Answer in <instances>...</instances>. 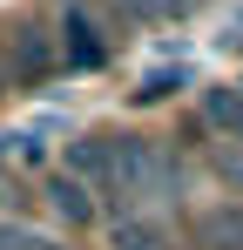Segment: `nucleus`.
Returning a JSON list of instances; mask_svg holds the SVG:
<instances>
[{"instance_id": "1", "label": "nucleus", "mask_w": 243, "mask_h": 250, "mask_svg": "<svg viewBox=\"0 0 243 250\" xmlns=\"http://www.w3.org/2000/svg\"><path fill=\"white\" fill-rule=\"evenodd\" d=\"M47 34H61V61L68 68H101L108 61V34H101V21L88 14V0H61V14H54V27Z\"/></svg>"}, {"instance_id": "2", "label": "nucleus", "mask_w": 243, "mask_h": 250, "mask_svg": "<svg viewBox=\"0 0 243 250\" xmlns=\"http://www.w3.org/2000/svg\"><path fill=\"white\" fill-rule=\"evenodd\" d=\"M61 176H75L81 189L95 196V203H115V169H108V135H75L68 142V169Z\"/></svg>"}, {"instance_id": "3", "label": "nucleus", "mask_w": 243, "mask_h": 250, "mask_svg": "<svg viewBox=\"0 0 243 250\" xmlns=\"http://www.w3.org/2000/svg\"><path fill=\"white\" fill-rule=\"evenodd\" d=\"M108 250H176V237L149 209H115L108 216Z\"/></svg>"}, {"instance_id": "4", "label": "nucleus", "mask_w": 243, "mask_h": 250, "mask_svg": "<svg viewBox=\"0 0 243 250\" xmlns=\"http://www.w3.org/2000/svg\"><path fill=\"white\" fill-rule=\"evenodd\" d=\"M40 203H47V216H54L61 230H88V223H95V209H101L75 176H47V183H40Z\"/></svg>"}, {"instance_id": "5", "label": "nucleus", "mask_w": 243, "mask_h": 250, "mask_svg": "<svg viewBox=\"0 0 243 250\" xmlns=\"http://www.w3.org/2000/svg\"><path fill=\"white\" fill-rule=\"evenodd\" d=\"M196 250H243V203H209L189 223Z\"/></svg>"}, {"instance_id": "6", "label": "nucleus", "mask_w": 243, "mask_h": 250, "mask_svg": "<svg viewBox=\"0 0 243 250\" xmlns=\"http://www.w3.org/2000/svg\"><path fill=\"white\" fill-rule=\"evenodd\" d=\"M61 54H54V34L47 27H20L14 34V68L7 75H40V68H54Z\"/></svg>"}, {"instance_id": "7", "label": "nucleus", "mask_w": 243, "mask_h": 250, "mask_svg": "<svg viewBox=\"0 0 243 250\" xmlns=\"http://www.w3.org/2000/svg\"><path fill=\"white\" fill-rule=\"evenodd\" d=\"M202 122L216 135H230V142H243V88H209L202 95Z\"/></svg>"}, {"instance_id": "8", "label": "nucleus", "mask_w": 243, "mask_h": 250, "mask_svg": "<svg viewBox=\"0 0 243 250\" xmlns=\"http://www.w3.org/2000/svg\"><path fill=\"white\" fill-rule=\"evenodd\" d=\"M115 7L135 21V27H162V21H182V14H196L202 0H115Z\"/></svg>"}, {"instance_id": "9", "label": "nucleus", "mask_w": 243, "mask_h": 250, "mask_svg": "<svg viewBox=\"0 0 243 250\" xmlns=\"http://www.w3.org/2000/svg\"><path fill=\"white\" fill-rule=\"evenodd\" d=\"M209 163H216V176L243 196V142H216V156H209Z\"/></svg>"}, {"instance_id": "10", "label": "nucleus", "mask_w": 243, "mask_h": 250, "mask_svg": "<svg viewBox=\"0 0 243 250\" xmlns=\"http://www.w3.org/2000/svg\"><path fill=\"white\" fill-rule=\"evenodd\" d=\"M176 88H182V75H176V68H162V75H149V82L135 88V102H162V95H176Z\"/></svg>"}]
</instances>
